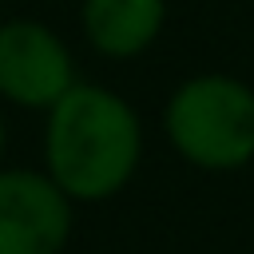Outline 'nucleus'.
<instances>
[{
  "mask_svg": "<svg viewBox=\"0 0 254 254\" xmlns=\"http://www.w3.org/2000/svg\"><path fill=\"white\" fill-rule=\"evenodd\" d=\"M139 159L135 111L99 87H67L48 119V167L64 194L103 198L119 190Z\"/></svg>",
  "mask_w": 254,
  "mask_h": 254,
  "instance_id": "obj_1",
  "label": "nucleus"
},
{
  "mask_svg": "<svg viewBox=\"0 0 254 254\" xmlns=\"http://www.w3.org/2000/svg\"><path fill=\"white\" fill-rule=\"evenodd\" d=\"M167 131L198 167H242L254 155V91L226 75H198L171 95Z\"/></svg>",
  "mask_w": 254,
  "mask_h": 254,
  "instance_id": "obj_2",
  "label": "nucleus"
},
{
  "mask_svg": "<svg viewBox=\"0 0 254 254\" xmlns=\"http://www.w3.org/2000/svg\"><path fill=\"white\" fill-rule=\"evenodd\" d=\"M71 210L56 179L32 171L0 175V254H60Z\"/></svg>",
  "mask_w": 254,
  "mask_h": 254,
  "instance_id": "obj_3",
  "label": "nucleus"
},
{
  "mask_svg": "<svg viewBox=\"0 0 254 254\" xmlns=\"http://www.w3.org/2000/svg\"><path fill=\"white\" fill-rule=\"evenodd\" d=\"M71 87V60L64 44L28 20L0 28V91L24 107H52Z\"/></svg>",
  "mask_w": 254,
  "mask_h": 254,
  "instance_id": "obj_4",
  "label": "nucleus"
},
{
  "mask_svg": "<svg viewBox=\"0 0 254 254\" xmlns=\"http://www.w3.org/2000/svg\"><path fill=\"white\" fill-rule=\"evenodd\" d=\"M163 24V0H87L83 28L87 40L107 56L143 52Z\"/></svg>",
  "mask_w": 254,
  "mask_h": 254,
  "instance_id": "obj_5",
  "label": "nucleus"
},
{
  "mask_svg": "<svg viewBox=\"0 0 254 254\" xmlns=\"http://www.w3.org/2000/svg\"><path fill=\"white\" fill-rule=\"evenodd\" d=\"M0 151H4V119H0Z\"/></svg>",
  "mask_w": 254,
  "mask_h": 254,
  "instance_id": "obj_6",
  "label": "nucleus"
}]
</instances>
